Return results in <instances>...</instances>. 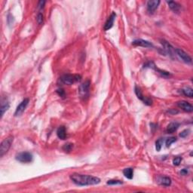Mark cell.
Here are the masks:
<instances>
[{"instance_id": "cell-12", "label": "cell", "mask_w": 193, "mask_h": 193, "mask_svg": "<svg viewBox=\"0 0 193 193\" xmlns=\"http://www.w3.org/2000/svg\"><path fill=\"white\" fill-rule=\"evenodd\" d=\"M115 17H116V14H115V12H112V14L110 15V17H109L108 20H107V22H106L105 25H104V30L107 31L109 30H110L114 24V20H115Z\"/></svg>"}, {"instance_id": "cell-23", "label": "cell", "mask_w": 193, "mask_h": 193, "mask_svg": "<svg viewBox=\"0 0 193 193\" xmlns=\"http://www.w3.org/2000/svg\"><path fill=\"white\" fill-rule=\"evenodd\" d=\"M123 182L122 180H110L107 182V184L108 185H120L122 184Z\"/></svg>"}, {"instance_id": "cell-3", "label": "cell", "mask_w": 193, "mask_h": 193, "mask_svg": "<svg viewBox=\"0 0 193 193\" xmlns=\"http://www.w3.org/2000/svg\"><path fill=\"white\" fill-rule=\"evenodd\" d=\"M13 137H9L4 140L0 145V157H2L5 153H8V151L11 148L12 143H13Z\"/></svg>"}, {"instance_id": "cell-4", "label": "cell", "mask_w": 193, "mask_h": 193, "mask_svg": "<svg viewBox=\"0 0 193 193\" xmlns=\"http://www.w3.org/2000/svg\"><path fill=\"white\" fill-rule=\"evenodd\" d=\"M16 160L22 163H30L32 161L33 156L30 153L28 152H23V153H18L16 156Z\"/></svg>"}, {"instance_id": "cell-24", "label": "cell", "mask_w": 193, "mask_h": 193, "mask_svg": "<svg viewBox=\"0 0 193 193\" xmlns=\"http://www.w3.org/2000/svg\"><path fill=\"white\" fill-rule=\"evenodd\" d=\"M73 146V144L66 143V144H65L64 146H63V149L65 151V152H67V153H69V152H70V151H71Z\"/></svg>"}, {"instance_id": "cell-15", "label": "cell", "mask_w": 193, "mask_h": 193, "mask_svg": "<svg viewBox=\"0 0 193 193\" xmlns=\"http://www.w3.org/2000/svg\"><path fill=\"white\" fill-rule=\"evenodd\" d=\"M168 5H169V8L173 11V12H176V13H179L180 12V9H181V6H180L179 4H177L176 2H173V1H169V2H167Z\"/></svg>"}, {"instance_id": "cell-30", "label": "cell", "mask_w": 193, "mask_h": 193, "mask_svg": "<svg viewBox=\"0 0 193 193\" xmlns=\"http://www.w3.org/2000/svg\"><path fill=\"white\" fill-rule=\"evenodd\" d=\"M189 173L188 170L187 169V168H184V169L181 170V171H180V174L181 175H187Z\"/></svg>"}, {"instance_id": "cell-16", "label": "cell", "mask_w": 193, "mask_h": 193, "mask_svg": "<svg viewBox=\"0 0 193 193\" xmlns=\"http://www.w3.org/2000/svg\"><path fill=\"white\" fill-rule=\"evenodd\" d=\"M9 109V103L6 99H2L1 102V118L4 115L5 112Z\"/></svg>"}, {"instance_id": "cell-17", "label": "cell", "mask_w": 193, "mask_h": 193, "mask_svg": "<svg viewBox=\"0 0 193 193\" xmlns=\"http://www.w3.org/2000/svg\"><path fill=\"white\" fill-rule=\"evenodd\" d=\"M57 135L59 137V139L60 140H65L66 137V128L64 126H60L58 127V130H57Z\"/></svg>"}, {"instance_id": "cell-7", "label": "cell", "mask_w": 193, "mask_h": 193, "mask_svg": "<svg viewBox=\"0 0 193 193\" xmlns=\"http://www.w3.org/2000/svg\"><path fill=\"white\" fill-rule=\"evenodd\" d=\"M29 101V99L25 98L18 106H17V109H16L15 110V112H14V115H15V116H19V115H20L24 112V110L26 109L27 107L28 106Z\"/></svg>"}, {"instance_id": "cell-8", "label": "cell", "mask_w": 193, "mask_h": 193, "mask_svg": "<svg viewBox=\"0 0 193 193\" xmlns=\"http://www.w3.org/2000/svg\"><path fill=\"white\" fill-rule=\"evenodd\" d=\"M134 91H135V94H136V95L137 96V97H138L140 100H142V101L145 104H146V105H151V104L153 103V100H151V99L143 97V94H142V91H141V90H140V88H138L137 86H135Z\"/></svg>"}, {"instance_id": "cell-22", "label": "cell", "mask_w": 193, "mask_h": 193, "mask_svg": "<svg viewBox=\"0 0 193 193\" xmlns=\"http://www.w3.org/2000/svg\"><path fill=\"white\" fill-rule=\"evenodd\" d=\"M175 141H176V137H170V138H168V139L166 140V146H167V147H170L171 144L173 143H174Z\"/></svg>"}, {"instance_id": "cell-10", "label": "cell", "mask_w": 193, "mask_h": 193, "mask_svg": "<svg viewBox=\"0 0 193 193\" xmlns=\"http://www.w3.org/2000/svg\"><path fill=\"white\" fill-rule=\"evenodd\" d=\"M160 1L159 0H153V1H149L147 2V10L149 13L153 14L156 9H158V7L159 5Z\"/></svg>"}, {"instance_id": "cell-19", "label": "cell", "mask_w": 193, "mask_h": 193, "mask_svg": "<svg viewBox=\"0 0 193 193\" xmlns=\"http://www.w3.org/2000/svg\"><path fill=\"white\" fill-rule=\"evenodd\" d=\"M123 174L126 178H127L129 180H131L133 176H134V170L130 168H125V169H124Z\"/></svg>"}, {"instance_id": "cell-13", "label": "cell", "mask_w": 193, "mask_h": 193, "mask_svg": "<svg viewBox=\"0 0 193 193\" xmlns=\"http://www.w3.org/2000/svg\"><path fill=\"white\" fill-rule=\"evenodd\" d=\"M157 183L163 187H169L171 185V179L168 176H158Z\"/></svg>"}, {"instance_id": "cell-9", "label": "cell", "mask_w": 193, "mask_h": 193, "mask_svg": "<svg viewBox=\"0 0 193 193\" xmlns=\"http://www.w3.org/2000/svg\"><path fill=\"white\" fill-rule=\"evenodd\" d=\"M177 106L178 107H180V109H182L185 112H192L193 111L192 105L187 101H184V100L179 101L177 103Z\"/></svg>"}, {"instance_id": "cell-1", "label": "cell", "mask_w": 193, "mask_h": 193, "mask_svg": "<svg viewBox=\"0 0 193 193\" xmlns=\"http://www.w3.org/2000/svg\"><path fill=\"white\" fill-rule=\"evenodd\" d=\"M70 177L75 184L79 186V187L97 185L100 183V178L97 177V176H90V175L73 174L70 175Z\"/></svg>"}, {"instance_id": "cell-29", "label": "cell", "mask_w": 193, "mask_h": 193, "mask_svg": "<svg viewBox=\"0 0 193 193\" xmlns=\"http://www.w3.org/2000/svg\"><path fill=\"white\" fill-rule=\"evenodd\" d=\"M45 4V1H40V2H39V5H38V6H39V9H42L44 8Z\"/></svg>"}, {"instance_id": "cell-25", "label": "cell", "mask_w": 193, "mask_h": 193, "mask_svg": "<svg viewBox=\"0 0 193 193\" xmlns=\"http://www.w3.org/2000/svg\"><path fill=\"white\" fill-rule=\"evenodd\" d=\"M189 129H186V130H183L181 133L180 134V137H182V138H185V137H187V136L189 134Z\"/></svg>"}, {"instance_id": "cell-18", "label": "cell", "mask_w": 193, "mask_h": 193, "mask_svg": "<svg viewBox=\"0 0 193 193\" xmlns=\"http://www.w3.org/2000/svg\"><path fill=\"white\" fill-rule=\"evenodd\" d=\"M161 44H162L163 46H164L165 51H166L168 54H169L171 56H172V55H173L174 48L172 47V46L168 42H166V41L164 40H161Z\"/></svg>"}, {"instance_id": "cell-6", "label": "cell", "mask_w": 193, "mask_h": 193, "mask_svg": "<svg viewBox=\"0 0 193 193\" xmlns=\"http://www.w3.org/2000/svg\"><path fill=\"white\" fill-rule=\"evenodd\" d=\"M174 51L176 52V55H177L183 62L187 63H192V58L188 54L185 52L184 51H183L182 49H180V48H176V49H174Z\"/></svg>"}, {"instance_id": "cell-5", "label": "cell", "mask_w": 193, "mask_h": 193, "mask_svg": "<svg viewBox=\"0 0 193 193\" xmlns=\"http://www.w3.org/2000/svg\"><path fill=\"white\" fill-rule=\"evenodd\" d=\"M90 81H85L83 84H81L78 88V92H79V95L81 98L85 99L87 98L89 95V90H90Z\"/></svg>"}, {"instance_id": "cell-11", "label": "cell", "mask_w": 193, "mask_h": 193, "mask_svg": "<svg viewBox=\"0 0 193 193\" xmlns=\"http://www.w3.org/2000/svg\"><path fill=\"white\" fill-rule=\"evenodd\" d=\"M132 45L136 46H141V47L144 48H151L153 47V44L148 41L143 40V39H136V40L133 41Z\"/></svg>"}, {"instance_id": "cell-21", "label": "cell", "mask_w": 193, "mask_h": 193, "mask_svg": "<svg viewBox=\"0 0 193 193\" xmlns=\"http://www.w3.org/2000/svg\"><path fill=\"white\" fill-rule=\"evenodd\" d=\"M164 143V139L163 138H160L159 140H158L156 143V151L159 152L161 149V146H162V144Z\"/></svg>"}, {"instance_id": "cell-20", "label": "cell", "mask_w": 193, "mask_h": 193, "mask_svg": "<svg viewBox=\"0 0 193 193\" xmlns=\"http://www.w3.org/2000/svg\"><path fill=\"white\" fill-rule=\"evenodd\" d=\"M182 93L185 95V96L188 97H193V91L191 88H187L184 89H182Z\"/></svg>"}, {"instance_id": "cell-27", "label": "cell", "mask_w": 193, "mask_h": 193, "mask_svg": "<svg viewBox=\"0 0 193 193\" xmlns=\"http://www.w3.org/2000/svg\"><path fill=\"white\" fill-rule=\"evenodd\" d=\"M36 20H37V22H38V24H43V15H42V14L39 13V14H38Z\"/></svg>"}, {"instance_id": "cell-2", "label": "cell", "mask_w": 193, "mask_h": 193, "mask_svg": "<svg viewBox=\"0 0 193 193\" xmlns=\"http://www.w3.org/2000/svg\"><path fill=\"white\" fill-rule=\"evenodd\" d=\"M81 80V76L80 75L65 74L60 78V81L63 85H70L75 82H78Z\"/></svg>"}, {"instance_id": "cell-28", "label": "cell", "mask_w": 193, "mask_h": 193, "mask_svg": "<svg viewBox=\"0 0 193 193\" xmlns=\"http://www.w3.org/2000/svg\"><path fill=\"white\" fill-rule=\"evenodd\" d=\"M57 93H58V94L59 95L60 97H65V91L63 89H62V88H59V89H58V90H57Z\"/></svg>"}, {"instance_id": "cell-26", "label": "cell", "mask_w": 193, "mask_h": 193, "mask_svg": "<svg viewBox=\"0 0 193 193\" xmlns=\"http://www.w3.org/2000/svg\"><path fill=\"white\" fill-rule=\"evenodd\" d=\"M182 161V158L181 157H176L175 158H174L173 160V163L174 165L176 166H178V165H180V163Z\"/></svg>"}, {"instance_id": "cell-14", "label": "cell", "mask_w": 193, "mask_h": 193, "mask_svg": "<svg viewBox=\"0 0 193 193\" xmlns=\"http://www.w3.org/2000/svg\"><path fill=\"white\" fill-rule=\"evenodd\" d=\"M179 126H180V124L177 123V122H171L167 127L166 132L168 133V134H172V133L175 132L177 130Z\"/></svg>"}]
</instances>
